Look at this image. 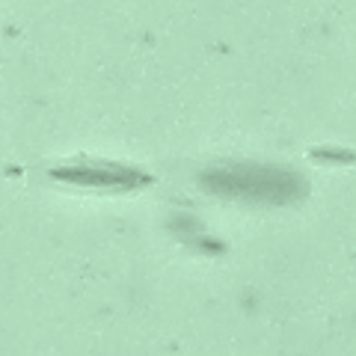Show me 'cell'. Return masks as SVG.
<instances>
[{
	"label": "cell",
	"mask_w": 356,
	"mask_h": 356,
	"mask_svg": "<svg viewBox=\"0 0 356 356\" xmlns=\"http://www.w3.org/2000/svg\"><path fill=\"white\" fill-rule=\"evenodd\" d=\"M202 187L214 196L255 205H288L306 193V178L280 163L229 161L202 172Z\"/></svg>",
	"instance_id": "cell-1"
},
{
	"label": "cell",
	"mask_w": 356,
	"mask_h": 356,
	"mask_svg": "<svg viewBox=\"0 0 356 356\" xmlns=\"http://www.w3.org/2000/svg\"><path fill=\"white\" fill-rule=\"evenodd\" d=\"M63 181L72 184H86V187H107V191H128V187L146 184V175L128 170V166L116 163H102V161H74L69 166L57 170Z\"/></svg>",
	"instance_id": "cell-2"
}]
</instances>
